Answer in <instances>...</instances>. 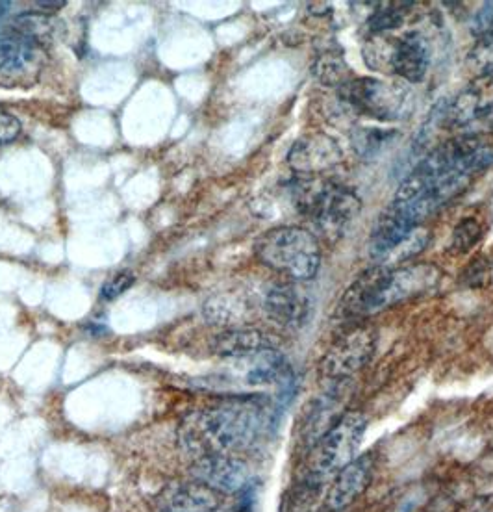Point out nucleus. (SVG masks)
I'll return each mask as SVG.
<instances>
[{
	"mask_svg": "<svg viewBox=\"0 0 493 512\" xmlns=\"http://www.w3.org/2000/svg\"><path fill=\"white\" fill-rule=\"evenodd\" d=\"M12 30L43 49L56 36L58 21L49 13L25 12L13 19Z\"/></svg>",
	"mask_w": 493,
	"mask_h": 512,
	"instance_id": "nucleus-19",
	"label": "nucleus"
},
{
	"mask_svg": "<svg viewBox=\"0 0 493 512\" xmlns=\"http://www.w3.org/2000/svg\"><path fill=\"white\" fill-rule=\"evenodd\" d=\"M390 308V268L367 269L343 294L340 314L343 318H369Z\"/></svg>",
	"mask_w": 493,
	"mask_h": 512,
	"instance_id": "nucleus-10",
	"label": "nucleus"
},
{
	"mask_svg": "<svg viewBox=\"0 0 493 512\" xmlns=\"http://www.w3.org/2000/svg\"><path fill=\"white\" fill-rule=\"evenodd\" d=\"M493 114V75L479 77L443 110V123L462 136H477Z\"/></svg>",
	"mask_w": 493,
	"mask_h": 512,
	"instance_id": "nucleus-9",
	"label": "nucleus"
},
{
	"mask_svg": "<svg viewBox=\"0 0 493 512\" xmlns=\"http://www.w3.org/2000/svg\"><path fill=\"white\" fill-rule=\"evenodd\" d=\"M290 192L299 214L330 242L340 240L362 210V201L351 188L321 177H297Z\"/></svg>",
	"mask_w": 493,
	"mask_h": 512,
	"instance_id": "nucleus-3",
	"label": "nucleus"
},
{
	"mask_svg": "<svg viewBox=\"0 0 493 512\" xmlns=\"http://www.w3.org/2000/svg\"><path fill=\"white\" fill-rule=\"evenodd\" d=\"M254 251L262 264L290 277L291 281H310L321 266V247L316 234L295 225L262 234Z\"/></svg>",
	"mask_w": 493,
	"mask_h": 512,
	"instance_id": "nucleus-4",
	"label": "nucleus"
},
{
	"mask_svg": "<svg viewBox=\"0 0 493 512\" xmlns=\"http://www.w3.org/2000/svg\"><path fill=\"white\" fill-rule=\"evenodd\" d=\"M191 477L219 494H238L251 483L249 466L232 455H206L197 459L191 466Z\"/></svg>",
	"mask_w": 493,
	"mask_h": 512,
	"instance_id": "nucleus-12",
	"label": "nucleus"
},
{
	"mask_svg": "<svg viewBox=\"0 0 493 512\" xmlns=\"http://www.w3.org/2000/svg\"><path fill=\"white\" fill-rule=\"evenodd\" d=\"M406 6H410V4H393L392 2V4H386L384 8H379L369 19V28L377 36L379 34L382 36L386 32H392L395 28H399L405 21Z\"/></svg>",
	"mask_w": 493,
	"mask_h": 512,
	"instance_id": "nucleus-22",
	"label": "nucleus"
},
{
	"mask_svg": "<svg viewBox=\"0 0 493 512\" xmlns=\"http://www.w3.org/2000/svg\"><path fill=\"white\" fill-rule=\"evenodd\" d=\"M267 316L284 329L299 331L314 314V301L310 294L293 282L273 284L264 297Z\"/></svg>",
	"mask_w": 493,
	"mask_h": 512,
	"instance_id": "nucleus-11",
	"label": "nucleus"
},
{
	"mask_svg": "<svg viewBox=\"0 0 493 512\" xmlns=\"http://www.w3.org/2000/svg\"><path fill=\"white\" fill-rule=\"evenodd\" d=\"M160 512H223V494L199 481L178 483L162 494Z\"/></svg>",
	"mask_w": 493,
	"mask_h": 512,
	"instance_id": "nucleus-16",
	"label": "nucleus"
},
{
	"mask_svg": "<svg viewBox=\"0 0 493 512\" xmlns=\"http://www.w3.org/2000/svg\"><path fill=\"white\" fill-rule=\"evenodd\" d=\"M338 407L340 403L336 392H325V396L319 397L308 407L301 427V440L306 446H316L330 427L340 420L343 412Z\"/></svg>",
	"mask_w": 493,
	"mask_h": 512,
	"instance_id": "nucleus-18",
	"label": "nucleus"
},
{
	"mask_svg": "<svg viewBox=\"0 0 493 512\" xmlns=\"http://www.w3.org/2000/svg\"><path fill=\"white\" fill-rule=\"evenodd\" d=\"M375 472V461L371 455L356 457L343 470L334 475L330 483L325 505L332 512H340L351 507L354 501L360 500L371 485Z\"/></svg>",
	"mask_w": 493,
	"mask_h": 512,
	"instance_id": "nucleus-14",
	"label": "nucleus"
},
{
	"mask_svg": "<svg viewBox=\"0 0 493 512\" xmlns=\"http://www.w3.org/2000/svg\"><path fill=\"white\" fill-rule=\"evenodd\" d=\"M481 238V225L475 219H466L456 227L455 236H453V249L458 253H466L477 240Z\"/></svg>",
	"mask_w": 493,
	"mask_h": 512,
	"instance_id": "nucleus-24",
	"label": "nucleus"
},
{
	"mask_svg": "<svg viewBox=\"0 0 493 512\" xmlns=\"http://www.w3.org/2000/svg\"><path fill=\"white\" fill-rule=\"evenodd\" d=\"M492 162V147L484 145L477 136L443 141L403 180L388 208L419 227L464 192L473 177Z\"/></svg>",
	"mask_w": 493,
	"mask_h": 512,
	"instance_id": "nucleus-1",
	"label": "nucleus"
},
{
	"mask_svg": "<svg viewBox=\"0 0 493 512\" xmlns=\"http://www.w3.org/2000/svg\"><path fill=\"white\" fill-rule=\"evenodd\" d=\"M19 132H21V123L12 114L0 108V145L12 143L19 136Z\"/></svg>",
	"mask_w": 493,
	"mask_h": 512,
	"instance_id": "nucleus-26",
	"label": "nucleus"
},
{
	"mask_svg": "<svg viewBox=\"0 0 493 512\" xmlns=\"http://www.w3.org/2000/svg\"><path fill=\"white\" fill-rule=\"evenodd\" d=\"M340 97L356 114L377 121H397L410 110V91L379 78L349 80L340 88Z\"/></svg>",
	"mask_w": 493,
	"mask_h": 512,
	"instance_id": "nucleus-6",
	"label": "nucleus"
},
{
	"mask_svg": "<svg viewBox=\"0 0 493 512\" xmlns=\"http://www.w3.org/2000/svg\"><path fill=\"white\" fill-rule=\"evenodd\" d=\"M134 282H136V277H134V273H130V271L115 273L114 277H110L108 281L102 284V301H114L117 297H121Z\"/></svg>",
	"mask_w": 493,
	"mask_h": 512,
	"instance_id": "nucleus-25",
	"label": "nucleus"
},
{
	"mask_svg": "<svg viewBox=\"0 0 493 512\" xmlns=\"http://www.w3.org/2000/svg\"><path fill=\"white\" fill-rule=\"evenodd\" d=\"M377 329L358 325L342 334L323 355L317 368L319 383L325 392H340L345 383L362 372L377 351Z\"/></svg>",
	"mask_w": 493,
	"mask_h": 512,
	"instance_id": "nucleus-5",
	"label": "nucleus"
},
{
	"mask_svg": "<svg viewBox=\"0 0 493 512\" xmlns=\"http://www.w3.org/2000/svg\"><path fill=\"white\" fill-rule=\"evenodd\" d=\"M238 494H240V498H238V503H236L232 512H254V505H256V487H254V483H249Z\"/></svg>",
	"mask_w": 493,
	"mask_h": 512,
	"instance_id": "nucleus-27",
	"label": "nucleus"
},
{
	"mask_svg": "<svg viewBox=\"0 0 493 512\" xmlns=\"http://www.w3.org/2000/svg\"><path fill=\"white\" fill-rule=\"evenodd\" d=\"M342 160L340 145L325 134H312L297 141L288 154V164L301 177H319Z\"/></svg>",
	"mask_w": 493,
	"mask_h": 512,
	"instance_id": "nucleus-15",
	"label": "nucleus"
},
{
	"mask_svg": "<svg viewBox=\"0 0 493 512\" xmlns=\"http://www.w3.org/2000/svg\"><path fill=\"white\" fill-rule=\"evenodd\" d=\"M67 2L60 0V2H47V0H39L36 2V6H39V10H45V12H54V10H62Z\"/></svg>",
	"mask_w": 493,
	"mask_h": 512,
	"instance_id": "nucleus-28",
	"label": "nucleus"
},
{
	"mask_svg": "<svg viewBox=\"0 0 493 512\" xmlns=\"http://www.w3.org/2000/svg\"><path fill=\"white\" fill-rule=\"evenodd\" d=\"M366 431L367 418L362 412H343L340 420L316 444L312 462L314 479L336 475L353 462L358 457Z\"/></svg>",
	"mask_w": 493,
	"mask_h": 512,
	"instance_id": "nucleus-7",
	"label": "nucleus"
},
{
	"mask_svg": "<svg viewBox=\"0 0 493 512\" xmlns=\"http://www.w3.org/2000/svg\"><path fill=\"white\" fill-rule=\"evenodd\" d=\"M314 75H316L323 84L327 86H340L342 88L345 82L351 80V71L349 65L343 62L340 56L336 54H325L319 56L316 65H314Z\"/></svg>",
	"mask_w": 493,
	"mask_h": 512,
	"instance_id": "nucleus-20",
	"label": "nucleus"
},
{
	"mask_svg": "<svg viewBox=\"0 0 493 512\" xmlns=\"http://www.w3.org/2000/svg\"><path fill=\"white\" fill-rule=\"evenodd\" d=\"M364 58L371 65V69L388 67V73H393L406 82H421L429 71V43L418 32H408L401 38L382 43L375 38L373 43L366 45Z\"/></svg>",
	"mask_w": 493,
	"mask_h": 512,
	"instance_id": "nucleus-8",
	"label": "nucleus"
},
{
	"mask_svg": "<svg viewBox=\"0 0 493 512\" xmlns=\"http://www.w3.org/2000/svg\"><path fill=\"white\" fill-rule=\"evenodd\" d=\"M395 132H388V130H379V128H366V130H358L354 134L353 145L356 153L364 158L375 156L379 153L380 149L392 140Z\"/></svg>",
	"mask_w": 493,
	"mask_h": 512,
	"instance_id": "nucleus-23",
	"label": "nucleus"
},
{
	"mask_svg": "<svg viewBox=\"0 0 493 512\" xmlns=\"http://www.w3.org/2000/svg\"><path fill=\"white\" fill-rule=\"evenodd\" d=\"M468 64L479 77L493 75V32L479 36L469 52Z\"/></svg>",
	"mask_w": 493,
	"mask_h": 512,
	"instance_id": "nucleus-21",
	"label": "nucleus"
},
{
	"mask_svg": "<svg viewBox=\"0 0 493 512\" xmlns=\"http://www.w3.org/2000/svg\"><path fill=\"white\" fill-rule=\"evenodd\" d=\"M212 349L221 359L240 360L273 349V342L266 333L258 329L236 327L217 334Z\"/></svg>",
	"mask_w": 493,
	"mask_h": 512,
	"instance_id": "nucleus-17",
	"label": "nucleus"
},
{
	"mask_svg": "<svg viewBox=\"0 0 493 512\" xmlns=\"http://www.w3.org/2000/svg\"><path fill=\"white\" fill-rule=\"evenodd\" d=\"M266 425L267 407L260 397H232L188 414L178 427V440L197 459L230 455L249 448Z\"/></svg>",
	"mask_w": 493,
	"mask_h": 512,
	"instance_id": "nucleus-2",
	"label": "nucleus"
},
{
	"mask_svg": "<svg viewBox=\"0 0 493 512\" xmlns=\"http://www.w3.org/2000/svg\"><path fill=\"white\" fill-rule=\"evenodd\" d=\"M43 49L17 32L0 34V84L38 77Z\"/></svg>",
	"mask_w": 493,
	"mask_h": 512,
	"instance_id": "nucleus-13",
	"label": "nucleus"
}]
</instances>
